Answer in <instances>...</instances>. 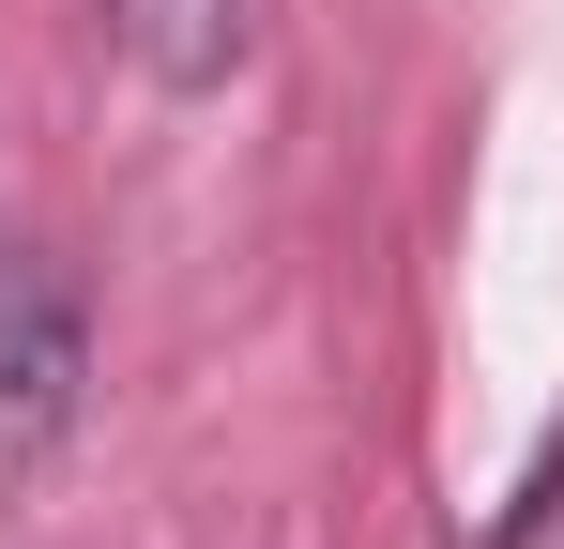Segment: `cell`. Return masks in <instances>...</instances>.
Wrapping results in <instances>:
<instances>
[{
	"label": "cell",
	"mask_w": 564,
	"mask_h": 549,
	"mask_svg": "<svg viewBox=\"0 0 564 549\" xmlns=\"http://www.w3.org/2000/svg\"><path fill=\"white\" fill-rule=\"evenodd\" d=\"M245 31H260V0H107V46L153 92H229Z\"/></svg>",
	"instance_id": "7a4b0ae2"
},
{
	"label": "cell",
	"mask_w": 564,
	"mask_h": 549,
	"mask_svg": "<svg viewBox=\"0 0 564 549\" xmlns=\"http://www.w3.org/2000/svg\"><path fill=\"white\" fill-rule=\"evenodd\" d=\"M0 412H15V443H46L77 412V290L31 260H0Z\"/></svg>",
	"instance_id": "6da1fadb"
}]
</instances>
